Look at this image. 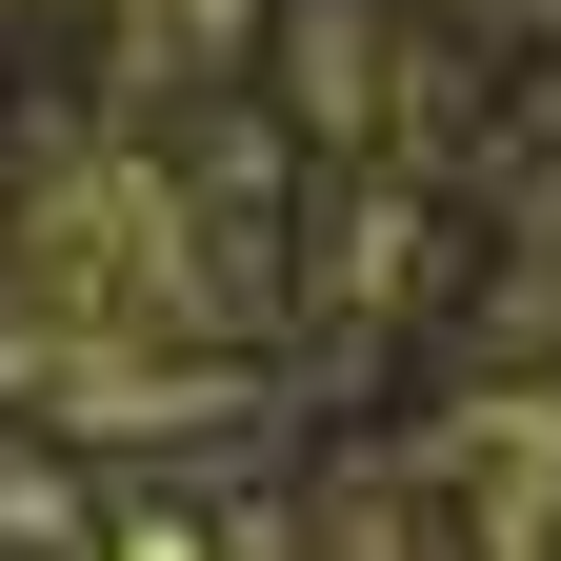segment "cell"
<instances>
[{
	"instance_id": "1",
	"label": "cell",
	"mask_w": 561,
	"mask_h": 561,
	"mask_svg": "<svg viewBox=\"0 0 561 561\" xmlns=\"http://www.w3.org/2000/svg\"><path fill=\"white\" fill-rule=\"evenodd\" d=\"M221 60H261V0H121V81L140 101H201Z\"/></svg>"
},
{
	"instance_id": "2",
	"label": "cell",
	"mask_w": 561,
	"mask_h": 561,
	"mask_svg": "<svg viewBox=\"0 0 561 561\" xmlns=\"http://www.w3.org/2000/svg\"><path fill=\"white\" fill-rule=\"evenodd\" d=\"M101 561H221V541H201V522H121Z\"/></svg>"
},
{
	"instance_id": "3",
	"label": "cell",
	"mask_w": 561,
	"mask_h": 561,
	"mask_svg": "<svg viewBox=\"0 0 561 561\" xmlns=\"http://www.w3.org/2000/svg\"><path fill=\"white\" fill-rule=\"evenodd\" d=\"M481 21H541V0H481Z\"/></svg>"
},
{
	"instance_id": "4",
	"label": "cell",
	"mask_w": 561,
	"mask_h": 561,
	"mask_svg": "<svg viewBox=\"0 0 561 561\" xmlns=\"http://www.w3.org/2000/svg\"><path fill=\"white\" fill-rule=\"evenodd\" d=\"M0 21H21V0H0Z\"/></svg>"
}]
</instances>
